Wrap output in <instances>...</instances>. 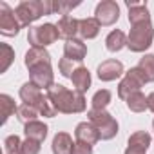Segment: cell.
I'll list each match as a JSON object with an SVG mask.
<instances>
[{
	"label": "cell",
	"instance_id": "1",
	"mask_svg": "<svg viewBox=\"0 0 154 154\" xmlns=\"http://www.w3.org/2000/svg\"><path fill=\"white\" fill-rule=\"evenodd\" d=\"M45 94L53 102L54 109L62 114H80L87 109L85 94L74 91V89H67L62 84H54L51 89L45 91Z\"/></svg>",
	"mask_w": 154,
	"mask_h": 154
},
{
	"label": "cell",
	"instance_id": "2",
	"mask_svg": "<svg viewBox=\"0 0 154 154\" xmlns=\"http://www.w3.org/2000/svg\"><path fill=\"white\" fill-rule=\"evenodd\" d=\"M15 15L20 20L22 27L31 26L38 18L53 13V0H24L15 8Z\"/></svg>",
	"mask_w": 154,
	"mask_h": 154
},
{
	"label": "cell",
	"instance_id": "3",
	"mask_svg": "<svg viewBox=\"0 0 154 154\" xmlns=\"http://www.w3.org/2000/svg\"><path fill=\"white\" fill-rule=\"evenodd\" d=\"M87 122H91L96 127V131L100 132V138L105 141L112 140L120 129L116 118L111 112H107V109H89L87 111Z\"/></svg>",
	"mask_w": 154,
	"mask_h": 154
},
{
	"label": "cell",
	"instance_id": "4",
	"mask_svg": "<svg viewBox=\"0 0 154 154\" xmlns=\"http://www.w3.org/2000/svg\"><path fill=\"white\" fill-rule=\"evenodd\" d=\"M154 40V27L152 22H143L131 26V31L127 35V47L132 53H145Z\"/></svg>",
	"mask_w": 154,
	"mask_h": 154
},
{
	"label": "cell",
	"instance_id": "5",
	"mask_svg": "<svg viewBox=\"0 0 154 154\" xmlns=\"http://www.w3.org/2000/svg\"><path fill=\"white\" fill-rule=\"evenodd\" d=\"M145 84H149V82L145 78V74L141 72V69L138 65L136 67H131L129 71H125L123 78L118 84V98H122L125 102L132 93L141 91V87H145Z\"/></svg>",
	"mask_w": 154,
	"mask_h": 154
},
{
	"label": "cell",
	"instance_id": "6",
	"mask_svg": "<svg viewBox=\"0 0 154 154\" xmlns=\"http://www.w3.org/2000/svg\"><path fill=\"white\" fill-rule=\"evenodd\" d=\"M58 29L56 24L45 22L42 26H31L27 31V42L31 44V47H47L51 44H54L58 40Z\"/></svg>",
	"mask_w": 154,
	"mask_h": 154
},
{
	"label": "cell",
	"instance_id": "7",
	"mask_svg": "<svg viewBox=\"0 0 154 154\" xmlns=\"http://www.w3.org/2000/svg\"><path fill=\"white\" fill-rule=\"evenodd\" d=\"M94 18L100 22L102 27L114 26L118 22V18H120V6L114 2V0H102V2L96 4Z\"/></svg>",
	"mask_w": 154,
	"mask_h": 154
},
{
	"label": "cell",
	"instance_id": "8",
	"mask_svg": "<svg viewBox=\"0 0 154 154\" xmlns=\"http://www.w3.org/2000/svg\"><path fill=\"white\" fill-rule=\"evenodd\" d=\"M22 29L20 20L15 15V9H11L6 2H0V33L4 36H17Z\"/></svg>",
	"mask_w": 154,
	"mask_h": 154
},
{
	"label": "cell",
	"instance_id": "9",
	"mask_svg": "<svg viewBox=\"0 0 154 154\" xmlns=\"http://www.w3.org/2000/svg\"><path fill=\"white\" fill-rule=\"evenodd\" d=\"M29 82L40 87L42 91H47L54 85V72L51 63H38L29 69Z\"/></svg>",
	"mask_w": 154,
	"mask_h": 154
},
{
	"label": "cell",
	"instance_id": "10",
	"mask_svg": "<svg viewBox=\"0 0 154 154\" xmlns=\"http://www.w3.org/2000/svg\"><path fill=\"white\" fill-rule=\"evenodd\" d=\"M96 74H98V78L102 82H114V80L122 78V76L125 74V67H123V63L120 60L109 58V60H103L98 65Z\"/></svg>",
	"mask_w": 154,
	"mask_h": 154
},
{
	"label": "cell",
	"instance_id": "11",
	"mask_svg": "<svg viewBox=\"0 0 154 154\" xmlns=\"http://www.w3.org/2000/svg\"><path fill=\"white\" fill-rule=\"evenodd\" d=\"M74 138H76V141H82V143H87V145H96L102 140L100 132L96 131V127L91 122H80L76 125Z\"/></svg>",
	"mask_w": 154,
	"mask_h": 154
},
{
	"label": "cell",
	"instance_id": "12",
	"mask_svg": "<svg viewBox=\"0 0 154 154\" xmlns=\"http://www.w3.org/2000/svg\"><path fill=\"white\" fill-rule=\"evenodd\" d=\"M18 96H20L22 103H26V105H31V107H36V109H38L45 94H44V93H42V89H40V87H36L35 84L26 82V84L20 87Z\"/></svg>",
	"mask_w": 154,
	"mask_h": 154
},
{
	"label": "cell",
	"instance_id": "13",
	"mask_svg": "<svg viewBox=\"0 0 154 154\" xmlns=\"http://www.w3.org/2000/svg\"><path fill=\"white\" fill-rule=\"evenodd\" d=\"M56 29H58V36L63 38L65 42L67 40H72L78 35V29H80V20H76L74 17L71 15H65V17H60V20L56 22Z\"/></svg>",
	"mask_w": 154,
	"mask_h": 154
},
{
	"label": "cell",
	"instance_id": "14",
	"mask_svg": "<svg viewBox=\"0 0 154 154\" xmlns=\"http://www.w3.org/2000/svg\"><path fill=\"white\" fill-rule=\"evenodd\" d=\"M63 56L72 60V62H78L82 63L84 58L87 56V45L84 44L82 38H72V40H67L63 44Z\"/></svg>",
	"mask_w": 154,
	"mask_h": 154
},
{
	"label": "cell",
	"instance_id": "15",
	"mask_svg": "<svg viewBox=\"0 0 154 154\" xmlns=\"http://www.w3.org/2000/svg\"><path fill=\"white\" fill-rule=\"evenodd\" d=\"M127 9H129V24L131 26H136V24H143V22H150V13H149V8L145 2H125Z\"/></svg>",
	"mask_w": 154,
	"mask_h": 154
},
{
	"label": "cell",
	"instance_id": "16",
	"mask_svg": "<svg viewBox=\"0 0 154 154\" xmlns=\"http://www.w3.org/2000/svg\"><path fill=\"white\" fill-rule=\"evenodd\" d=\"M150 145H152V136L147 131H136L127 140V149L136 150V152H145L147 154V149Z\"/></svg>",
	"mask_w": 154,
	"mask_h": 154
},
{
	"label": "cell",
	"instance_id": "17",
	"mask_svg": "<svg viewBox=\"0 0 154 154\" xmlns=\"http://www.w3.org/2000/svg\"><path fill=\"white\" fill-rule=\"evenodd\" d=\"M71 82H72V85H74V91H78V93L85 94V93L91 89V82H93V80H91V72H89V69H87L85 65H80L78 69L72 72Z\"/></svg>",
	"mask_w": 154,
	"mask_h": 154
},
{
	"label": "cell",
	"instance_id": "18",
	"mask_svg": "<svg viewBox=\"0 0 154 154\" xmlns=\"http://www.w3.org/2000/svg\"><path fill=\"white\" fill-rule=\"evenodd\" d=\"M24 63L27 69H31L38 63H51V54L45 47H31L24 56Z\"/></svg>",
	"mask_w": 154,
	"mask_h": 154
},
{
	"label": "cell",
	"instance_id": "19",
	"mask_svg": "<svg viewBox=\"0 0 154 154\" xmlns=\"http://www.w3.org/2000/svg\"><path fill=\"white\" fill-rule=\"evenodd\" d=\"M24 134H26V138H29V140H36V141L44 143V140H45L47 134H49V127H47L44 122L35 120V122H29V123L24 125Z\"/></svg>",
	"mask_w": 154,
	"mask_h": 154
},
{
	"label": "cell",
	"instance_id": "20",
	"mask_svg": "<svg viewBox=\"0 0 154 154\" xmlns=\"http://www.w3.org/2000/svg\"><path fill=\"white\" fill-rule=\"evenodd\" d=\"M72 145H74V141L69 132H56L51 141V150H53V154H71Z\"/></svg>",
	"mask_w": 154,
	"mask_h": 154
},
{
	"label": "cell",
	"instance_id": "21",
	"mask_svg": "<svg viewBox=\"0 0 154 154\" xmlns=\"http://www.w3.org/2000/svg\"><path fill=\"white\" fill-rule=\"evenodd\" d=\"M102 26L100 22L94 18V17H87V18H82L80 20V29H78V35L82 40H93L98 36Z\"/></svg>",
	"mask_w": 154,
	"mask_h": 154
},
{
	"label": "cell",
	"instance_id": "22",
	"mask_svg": "<svg viewBox=\"0 0 154 154\" xmlns=\"http://www.w3.org/2000/svg\"><path fill=\"white\" fill-rule=\"evenodd\" d=\"M105 47L109 53H118L127 47V35L122 29H112L105 38Z\"/></svg>",
	"mask_w": 154,
	"mask_h": 154
},
{
	"label": "cell",
	"instance_id": "23",
	"mask_svg": "<svg viewBox=\"0 0 154 154\" xmlns=\"http://www.w3.org/2000/svg\"><path fill=\"white\" fill-rule=\"evenodd\" d=\"M17 109L18 105L15 103V100L9 96V94H0V111H2V125L8 123V120L17 114Z\"/></svg>",
	"mask_w": 154,
	"mask_h": 154
},
{
	"label": "cell",
	"instance_id": "24",
	"mask_svg": "<svg viewBox=\"0 0 154 154\" xmlns=\"http://www.w3.org/2000/svg\"><path fill=\"white\" fill-rule=\"evenodd\" d=\"M125 105L131 112H143L147 109V96L138 91V93H132L127 100H125Z\"/></svg>",
	"mask_w": 154,
	"mask_h": 154
},
{
	"label": "cell",
	"instance_id": "25",
	"mask_svg": "<svg viewBox=\"0 0 154 154\" xmlns=\"http://www.w3.org/2000/svg\"><path fill=\"white\" fill-rule=\"evenodd\" d=\"M38 116H40V112H38V109L36 107H31V105H26V103H20L18 105V109H17V120L20 122V123H29V122H35V120H38Z\"/></svg>",
	"mask_w": 154,
	"mask_h": 154
},
{
	"label": "cell",
	"instance_id": "26",
	"mask_svg": "<svg viewBox=\"0 0 154 154\" xmlns=\"http://www.w3.org/2000/svg\"><path fill=\"white\" fill-rule=\"evenodd\" d=\"M0 53H2V54H0V72H6L11 67L13 60H15V49L9 44L2 42V44H0Z\"/></svg>",
	"mask_w": 154,
	"mask_h": 154
},
{
	"label": "cell",
	"instance_id": "27",
	"mask_svg": "<svg viewBox=\"0 0 154 154\" xmlns=\"http://www.w3.org/2000/svg\"><path fill=\"white\" fill-rule=\"evenodd\" d=\"M112 102V94L109 89H100L91 98V109H107V105Z\"/></svg>",
	"mask_w": 154,
	"mask_h": 154
},
{
	"label": "cell",
	"instance_id": "28",
	"mask_svg": "<svg viewBox=\"0 0 154 154\" xmlns=\"http://www.w3.org/2000/svg\"><path fill=\"white\" fill-rule=\"evenodd\" d=\"M138 67L145 74L147 82H154V54H143L138 62Z\"/></svg>",
	"mask_w": 154,
	"mask_h": 154
},
{
	"label": "cell",
	"instance_id": "29",
	"mask_svg": "<svg viewBox=\"0 0 154 154\" xmlns=\"http://www.w3.org/2000/svg\"><path fill=\"white\" fill-rule=\"evenodd\" d=\"M22 140L17 134H9L4 140V152L6 154H22Z\"/></svg>",
	"mask_w": 154,
	"mask_h": 154
},
{
	"label": "cell",
	"instance_id": "30",
	"mask_svg": "<svg viewBox=\"0 0 154 154\" xmlns=\"http://www.w3.org/2000/svg\"><path fill=\"white\" fill-rule=\"evenodd\" d=\"M82 63H78V62H72V60H69V58H60V62H58V71H60V74L62 76H65V78H71L72 76V72L78 69Z\"/></svg>",
	"mask_w": 154,
	"mask_h": 154
},
{
	"label": "cell",
	"instance_id": "31",
	"mask_svg": "<svg viewBox=\"0 0 154 154\" xmlns=\"http://www.w3.org/2000/svg\"><path fill=\"white\" fill-rule=\"evenodd\" d=\"M78 6H80V2H53V13H58V15L65 17Z\"/></svg>",
	"mask_w": 154,
	"mask_h": 154
},
{
	"label": "cell",
	"instance_id": "32",
	"mask_svg": "<svg viewBox=\"0 0 154 154\" xmlns=\"http://www.w3.org/2000/svg\"><path fill=\"white\" fill-rule=\"evenodd\" d=\"M42 150V143L36 141V140H29L26 138L24 143H22V154H40Z\"/></svg>",
	"mask_w": 154,
	"mask_h": 154
},
{
	"label": "cell",
	"instance_id": "33",
	"mask_svg": "<svg viewBox=\"0 0 154 154\" xmlns=\"http://www.w3.org/2000/svg\"><path fill=\"white\" fill-rule=\"evenodd\" d=\"M71 154H93V145H87V143H82V141H74Z\"/></svg>",
	"mask_w": 154,
	"mask_h": 154
},
{
	"label": "cell",
	"instance_id": "34",
	"mask_svg": "<svg viewBox=\"0 0 154 154\" xmlns=\"http://www.w3.org/2000/svg\"><path fill=\"white\" fill-rule=\"evenodd\" d=\"M147 109L154 112V93H150V94H147Z\"/></svg>",
	"mask_w": 154,
	"mask_h": 154
},
{
	"label": "cell",
	"instance_id": "35",
	"mask_svg": "<svg viewBox=\"0 0 154 154\" xmlns=\"http://www.w3.org/2000/svg\"><path fill=\"white\" fill-rule=\"evenodd\" d=\"M123 154H145V152H136V150H131V149H125Z\"/></svg>",
	"mask_w": 154,
	"mask_h": 154
},
{
	"label": "cell",
	"instance_id": "36",
	"mask_svg": "<svg viewBox=\"0 0 154 154\" xmlns=\"http://www.w3.org/2000/svg\"><path fill=\"white\" fill-rule=\"evenodd\" d=\"M152 129H154V120H152Z\"/></svg>",
	"mask_w": 154,
	"mask_h": 154
}]
</instances>
